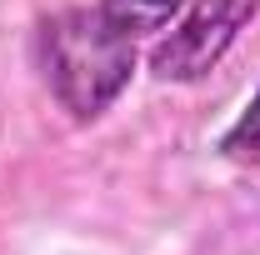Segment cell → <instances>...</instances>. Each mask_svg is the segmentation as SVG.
<instances>
[{"label": "cell", "mask_w": 260, "mask_h": 255, "mask_svg": "<svg viewBox=\"0 0 260 255\" xmlns=\"http://www.w3.org/2000/svg\"><path fill=\"white\" fill-rule=\"evenodd\" d=\"M35 60L50 95L75 120H95L120 100L135 75V35H125L100 5H70L40 20Z\"/></svg>", "instance_id": "cell-1"}, {"label": "cell", "mask_w": 260, "mask_h": 255, "mask_svg": "<svg viewBox=\"0 0 260 255\" xmlns=\"http://www.w3.org/2000/svg\"><path fill=\"white\" fill-rule=\"evenodd\" d=\"M260 10V0H195L180 25L150 50V70L160 80H200L215 70L220 55L235 45L240 25Z\"/></svg>", "instance_id": "cell-2"}, {"label": "cell", "mask_w": 260, "mask_h": 255, "mask_svg": "<svg viewBox=\"0 0 260 255\" xmlns=\"http://www.w3.org/2000/svg\"><path fill=\"white\" fill-rule=\"evenodd\" d=\"M100 10L120 25L125 35H150V30H165L175 10H185V0H95Z\"/></svg>", "instance_id": "cell-3"}, {"label": "cell", "mask_w": 260, "mask_h": 255, "mask_svg": "<svg viewBox=\"0 0 260 255\" xmlns=\"http://www.w3.org/2000/svg\"><path fill=\"white\" fill-rule=\"evenodd\" d=\"M220 155L240 160V165H260V90L250 95V105L240 110V120L220 135Z\"/></svg>", "instance_id": "cell-4"}]
</instances>
